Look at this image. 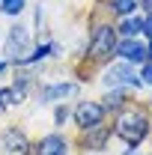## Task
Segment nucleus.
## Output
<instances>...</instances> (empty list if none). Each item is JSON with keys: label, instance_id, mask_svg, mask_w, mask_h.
<instances>
[{"label": "nucleus", "instance_id": "nucleus-1", "mask_svg": "<svg viewBox=\"0 0 152 155\" xmlns=\"http://www.w3.org/2000/svg\"><path fill=\"white\" fill-rule=\"evenodd\" d=\"M149 131V122H146V114L143 110H125V114L116 119V134L122 137L125 143H140Z\"/></svg>", "mask_w": 152, "mask_h": 155}, {"label": "nucleus", "instance_id": "nucleus-2", "mask_svg": "<svg viewBox=\"0 0 152 155\" xmlns=\"http://www.w3.org/2000/svg\"><path fill=\"white\" fill-rule=\"evenodd\" d=\"M114 48H116L114 27H98L95 36H93V42H90V54L101 60V57H107V54H114Z\"/></svg>", "mask_w": 152, "mask_h": 155}, {"label": "nucleus", "instance_id": "nucleus-3", "mask_svg": "<svg viewBox=\"0 0 152 155\" xmlns=\"http://www.w3.org/2000/svg\"><path fill=\"white\" fill-rule=\"evenodd\" d=\"M101 114H104V107L101 104H95V101H81L75 110V119L81 128H95L98 122H101Z\"/></svg>", "mask_w": 152, "mask_h": 155}, {"label": "nucleus", "instance_id": "nucleus-4", "mask_svg": "<svg viewBox=\"0 0 152 155\" xmlns=\"http://www.w3.org/2000/svg\"><path fill=\"white\" fill-rule=\"evenodd\" d=\"M104 84H107V87H122V84H134V87H137L140 81H137V75L131 72L128 63H116V66H111V69L104 72Z\"/></svg>", "mask_w": 152, "mask_h": 155}, {"label": "nucleus", "instance_id": "nucleus-5", "mask_svg": "<svg viewBox=\"0 0 152 155\" xmlns=\"http://www.w3.org/2000/svg\"><path fill=\"white\" fill-rule=\"evenodd\" d=\"M116 51L122 54V60H128V63H143V60H146V48H143L140 42H134V39L119 42V45H116Z\"/></svg>", "mask_w": 152, "mask_h": 155}, {"label": "nucleus", "instance_id": "nucleus-6", "mask_svg": "<svg viewBox=\"0 0 152 155\" xmlns=\"http://www.w3.org/2000/svg\"><path fill=\"white\" fill-rule=\"evenodd\" d=\"M36 155H66V140L60 134H48L39 140L36 146Z\"/></svg>", "mask_w": 152, "mask_h": 155}, {"label": "nucleus", "instance_id": "nucleus-7", "mask_svg": "<svg viewBox=\"0 0 152 155\" xmlns=\"http://www.w3.org/2000/svg\"><path fill=\"white\" fill-rule=\"evenodd\" d=\"M27 45H30L27 30L15 27V30L9 33V42H6V54H9V57H18V54H24V51H27Z\"/></svg>", "mask_w": 152, "mask_h": 155}, {"label": "nucleus", "instance_id": "nucleus-8", "mask_svg": "<svg viewBox=\"0 0 152 155\" xmlns=\"http://www.w3.org/2000/svg\"><path fill=\"white\" fill-rule=\"evenodd\" d=\"M3 146H9V155H24L27 152V140L18 131H6L3 134Z\"/></svg>", "mask_w": 152, "mask_h": 155}, {"label": "nucleus", "instance_id": "nucleus-9", "mask_svg": "<svg viewBox=\"0 0 152 155\" xmlns=\"http://www.w3.org/2000/svg\"><path fill=\"white\" fill-rule=\"evenodd\" d=\"M78 87L75 84H57V87H48L45 93H42V98L45 101H54V98H63V96H72Z\"/></svg>", "mask_w": 152, "mask_h": 155}, {"label": "nucleus", "instance_id": "nucleus-10", "mask_svg": "<svg viewBox=\"0 0 152 155\" xmlns=\"http://www.w3.org/2000/svg\"><path fill=\"white\" fill-rule=\"evenodd\" d=\"M87 131H93V134L87 137V143H90L93 149H101V146H104V140H107V128L95 125V128H87Z\"/></svg>", "mask_w": 152, "mask_h": 155}, {"label": "nucleus", "instance_id": "nucleus-11", "mask_svg": "<svg viewBox=\"0 0 152 155\" xmlns=\"http://www.w3.org/2000/svg\"><path fill=\"white\" fill-rule=\"evenodd\" d=\"M122 33H125V36H137V33H143V18H128V21H122Z\"/></svg>", "mask_w": 152, "mask_h": 155}, {"label": "nucleus", "instance_id": "nucleus-12", "mask_svg": "<svg viewBox=\"0 0 152 155\" xmlns=\"http://www.w3.org/2000/svg\"><path fill=\"white\" fill-rule=\"evenodd\" d=\"M0 3H3V12L6 15H18L24 9V0H0Z\"/></svg>", "mask_w": 152, "mask_h": 155}, {"label": "nucleus", "instance_id": "nucleus-13", "mask_svg": "<svg viewBox=\"0 0 152 155\" xmlns=\"http://www.w3.org/2000/svg\"><path fill=\"white\" fill-rule=\"evenodd\" d=\"M134 6H137V0H114V9L119 12V15H128Z\"/></svg>", "mask_w": 152, "mask_h": 155}, {"label": "nucleus", "instance_id": "nucleus-14", "mask_svg": "<svg viewBox=\"0 0 152 155\" xmlns=\"http://www.w3.org/2000/svg\"><path fill=\"white\" fill-rule=\"evenodd\" d=\"M18 96H21L18 90H0V107L9 104V98H18Z\"/></svg>", "mask_w": 152, "mask_h": 155}, {"label": "nucleus", "instance_id": "nucleus-15", "mask_svg": "<svg viewBox=\"0 0 152 155\" xmlns=\"http://www.w3.org/2000/svg\"><path fill=\"white\" fill-rule=\"evenodd\" d=\"M104 101H107V107H119V104H122V93H111Z\"/></svg>", "mask_w": 152, "mask_h": 155}, {"label": "nucleus", "instance_id": "nucleus-16", "mask_svg": "<svg viewBox=\"0 0 152 155\" xmlns=\"http://www.w3.org/2000/svg\"><path fill=\"white\" fill-rule=\"evenodd\" d=\"M143 81H146V84H152V63L143 69Z\"/></svg>", "mask_w": 152, "mask_h": 155}, {"label": "nucleus", "instance_id": "nucleus-17", "mask_svg": "<svg viewBox=\"0 0 152 155\" xmlns=\"http://www.w3.org/2000/svg\"><path fill=\"white\" fill-rule=\"evenodd\" d=\"M143 33H149V36H152V15L143 21Z\"/></svg>", "mask_w": 152, "mask_h": 155}, {"label": "nucleus", "instance_id": "nucleus-18", "mask_svg": "<svg viewBox=\"0 0 152 155\" xmlns=\"http://www.w3.org/2000/svg\"><path fill=\"white\" fill-rule=\"evenodd\" d=\"M146 54H149V57H152V48H149V51H146Z\"/></svg>", "mask_w": 152, "mask_h": 155}]
</instances>
